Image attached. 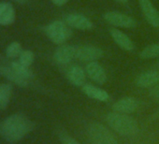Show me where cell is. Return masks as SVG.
I'll use <instances>...</instances> for the list:
<instances>
[{
	"instance_id": "cell-1",
	"label": "cell",
	"mask_w": 159,
	"mask_h": 144,
	"mask_svg": "<svg viewBox=\"0 0 159 144\" xmlns=\"http://www.w3.org/2000/svg\"><path fill=\"white\" fill-rule=\"evenodd\" d=\"M33 129V123L22 113H14L0 124V135L10 143L21 141Z\"/></svg>"
},
{
	"instance_id": "cell-2",
	"label": "cell",
	"mask_w": 159,
	"mask_h": 144,
	"mask_svg": "<svg viewBox=\"0 0 159 144\" xmlns=\"http://www.w3.org/2000/svg\"><path fill=\"white\" fill-rule=\"evenodd\" d=\"M107 124L118 134L125 137L134 136L139 132V124L135 119L128 114L110 112L106 116Z\"/></svg>"
},
{
	"instance_id": "cell-3",
	"label": "cell",
	"mask_w": 159,
	"mask_h": 144,
	"mask_svg": "<svg viewBox=\"0 0 159 144\" xmlns=\"http://www.w3.org/2000/svg\"><path fill=\"white\" fill-rule=\"evenodd\" d=\"M87 135L92 144H118L111 131L99 123H91L87 127Z\"/></svg>"
},
{
	"instance_id": "cell-4",
	"label": "cell",
	"mask_w": 159,
	"mask_h": 144,
	"mask_svg": "<svg viewBox=\"0 0 159 144\" xmlns=\"http://www.w3.org/2000/svg\"><path fill=\"white\" fill-rule=\"evenodd\" d=\"M47 37L54 44H63L72 35L70 27L62 21H54L48 25L45 28Z\"/></svg>"
},
{
	"instance_id": "cell-5",
	"label": "cell",
	"mask_w": 159,
	"mask_h": 144,
	"mask_svg": "<svg viewBox=\"0 0 159 144\" xmlns=\"http://www.w3.org/2000/svg\"><path fill=\"white\" fill-rule=\"evenodd\" d=\"M104 20L111 25L124 28H134L137 23L134 18L119 11H109L104 15Z\"/></svg>"
},
{
	"instance_id": "cell-6",
	"label": "cell",
	"mask_w": 159,
	"mask_h": 144,
	"mask_svg": "<svg viewBox=\"0 0 159 144\" xmlns=\"http://www.w3.org/2000/svg\"><path fill=\"white\" fill-rule=\"evenodd\" d=\"M103 56V51L93 45H84L77 48L76 58L83 62H95Z\"/></svg>"
},
{
	"instance_id": "cell-7",
	"label": "cell",
	"mask_w": 159,
	"mask_h": 144,
	"mask_svg": "<svg viewBox=\"0 0 159 144\" xmlns=\"http://www.w3.org/2000/svg\"><path fill=\"white\" fill-rule=\"evenodd\" d=\"M85 72L87 76L98 85H103L107 82L106 71L104 67L97 61L88 63L85 66Z\"/></svg>"
},
{
	"instance_id": "cell-8",
	"label": "cell",
	"mask_w": 159,
	"mask_h": 144,
	"mask_svg": "<svg viewBox=\"0 0 159 144\" xmlns=\"http://www.w3.org/2000/svg\"><path fill=\"white\" fill-rule=\"evenodd\" d=\"M76 52L77 48L72 45H62L55 50L53 59L58 65H67L76 58Z\"/></svg>"
},
{
	"instance_id": "cell-9",
	"label": "cell",
	"mask_w": 159,
	"mask_h": 144,
	"mask_svg": "<svg viewBox=\"0 0 159 144\" xmlns=\"http://www.w3.org/2000/svg\"><path fill=\"white\" fill-rule=\"evenodd\" d=\"M139 4L146 21L153 27H159V12L151 0H139Z\"/></svg>"
},
{
	"instance_id": "cell-10",
	"label": "cell",
	"mask_w": 159,
	"mask_h": 144,
	"mask_svg": "<svg viewBox=\"0 0 159 144\" xmlns=\"http://www.w3.org/2000/svg\"><path fill=\"white\" fill-rule=\"evenodd\" d=\"M66 24L78 30H90L93 28V23L85 16L78 13H71L66 16Z\"/></svg>"
},
{
	"instance_id": "cell-11",
	"label": "cell",
	"mask_w": 159,
	"mask_h": 144,
	"mask_svg": "<svg viewBox=\"0 0 159 144\" xmlns=\"http://www.w3.org/2000/svg\"><path fill=\"white\" fill-rule=\"evenodd\" d=\"M139 108V101L135 97H124L117 100L112 105V110L115 112L129 114L137 110Z\"/></svg>"
},
{
	"instance_id": "cell-12",
	"label": "cell",
	"mask_w": 159,
	"mask_h": 144,
	"mask_svg": "<svg viewBox=\"0 0 159 144\" xmlns=\"http://www.w3.org/2000/svg\"><path fill=\"white\" fill-rule=\"evenodd\" d=\"M159 83V70H149L139 74L136 84L140 88H152Z\"/></svg>"
},
{
	"instance_id": "cell-13",
	"label": "cell",
	"mask_w": 159,
	"mask_h": 144,
	"mask_svg": "<svg viewBox=\"0 0 159 144\" xmlns=\"http://www.w3.org/2000/svg\"><path fill=\"white\" fill-rule=\"evenodd\" d=\"M0 74L14 84L20 86V87H25L28 85L29 81L22 77L20 74H18L17 72L10 65H0Z\"/></svg>"
},
{
	"instance_id": "cell-14",
	"label": "cell",
	"mask_w": 159,
	"mask_h": 144,
	"mask_svg": "<svg viewBox=\"0 0 159 144\" xmlns=\"http://www.w3.org/2000/svg\"><path fill=\"white\" fill-rule=\"evenodd\" d=\"M85 70L80 65H71L67 70V79L69 83L75 86H84L85 83Z\"/></svg>"
},
{
	"instance_id": "cell-15",
	"label": "cell",
	"mask_w": 159,
	"mask_h": 144,
	"mask_svg": "<svg viewBox=\"0 0 159 144\" xmlns=\"http://www.w3.org/2000/svg\"><path fill=\"white\" fill-rule=\"evenodd\" d=\"M110 33L114 42L120 48L127 52H131L134 50V43L126 34H125L124 32L116 28H111Z\"/></svg>"
},
{
	"instance_id": "cell-16",
	"label": "cell",
	"mask_w": 159,
	"mask_h": 144,
	"mask_svg": "<svg viewBox=\"0 0 159 144\" xmlns=\"http://www.w3.org/2000/svg\"><path fill=\"white\" fill-rule=\"evenodd\" d=\"M16 18V12L14 7L8 2H0V25H10Z\"/></svg>"
},
{
	"instance_id": "cell-17",
	"label": "cell",
	"mask_w": 159,
	"mask_h": 144,
	"mask_svg": "<svg viewBox=\"0 0 159 144\" xmlns=\"http://www.w3.org/2000/svg\"><path fill=\"white\" fill-rule=\"evenodd\" d=\"M83 91L88 97L98 101L106 102L110 99V95L108 94V92L89 83H86L83 86Z\"/></svg>"
},
{
	"instance_id": "cell-18",
	"label": "cell",
	"mask_w": 159,
	"mask_h": 144,
	"mask_svg": "<svg viewBox=\"0 0 159 144\" xmlns=\"http://www.w3.org/2000/svg\"><path fill=\"white\" fill-rule=\"evenodd\" d=\"M12 86L10 83H0V110H5L12 97Z\"/></svg>"
},
{
	"instance_id": "cell-19",
	"label": "cell",
	"mask_w": 159,
	"mask_h": 144,
	"mask_svg": "<svg viewBox=\"0 0 159 144\" xmlns=\"http://www.w3.org/2000/svg\"><path fill=\"white\" fill-rule=\"evenodd\" d=\"M141 59H152L159 57V43H153L145 47L139 52Z\"/></svg>"
},
{
	"instance_id": "cell-20",
	"label": "cell",
	"mask_w": 159,
	"mask_h": 144,
	"mask_svg": "<svg viewBox=\"0 0 159 144\" xmlns=\"http://www.w3.org/2000/svg\"><path fill=\"white\" fill-rule=\"evenodd\" d=\"M11 66L17 72L18 74H20L22 77H24L25 79L30 81V79L33 77V73H32V71L30 69V67L21 64L19 61H13L11 62Z\"/></svg>"
},
{
	"instance_id": "cell-21",
	"label": "cell",
	"mask_w": 159,
	"mask_h": 144,
	"mask_svg": "<svg viewBox=\"0 0 159 144\" xmlns=\"http://www.w3.org/2000/svg\"><path fill=\"white\" fill-rule=\"evenodd\" d=\"M22 52H23L22 45L19 42L14 41V42H11L7 47V49H6V55H7L8 58L14 59L16 57H19Z\"/></svg>"
},
{
	"instance_id": "cell-22",
	"label": "cell",
	"mask_w": 159,
	"mask_h": 144,
	"mask_svg": "<svg viewBox=\"0 0 159 144\" xmlns=\"http://www.w3.org/2000/svg\"><path fill=\"white\" fill-rule=\"evenodd\" d=\"M35 59V55L34 52L30 50H23V52H21L20 56H19V62L28 67H30V65L33 64Z\"/></svg>"
},
{
	"instance_id": "cell-23",
	"label": "cell",
	"mask_w": 159,
	"mask_h": 144,
	"mask_svg": "<svg viewBox=\"0 0 159 144\" xmlns=\"http://www.w3.org/2000/svg\"><path fill=\"white\" fill-rule=\"evenodd\" d=\"M61 140H62V143L63 144H80L77 140H75L73 137H71L70 136L68 135H66V134H63L61 136Z\"/></svg>"
},
{
	"instance_id": "cell-24",
	"label": "cell",
	"mask_w": 159,
	"mask_h": 144,
	"mask_svg": "<svg viewBox=\"0 0 159 144\" xmlns=\"http://www.w3.org/2000/svg\"><path fill=\"white\" fill-rule=\"evenodd\" d=\"M150 97L155 100L159 99V83L152 86L150 90Z\"/></svg>"
},
{
	"instance_id": "cell-25",
	"label": "cell",
	"mask_w": 159,
	"mask_h": 144,
	"mask_svg": "<svg viewBox=\"0 0 159 144\" xmlns=\"http://www.w3.org/2000/svg\"><path fill=\"white\" fill-rule=\"evenodd\" d=\"M51 1L56 6H63L68 2V0H51Z\"/></svg>"
},
{
	"instance_id": "cell-26",
	"label": "cell",
	"mask_w": 159,
	"mask_h": 144,
	"mask_svg": "<svg viewBox=\"0 0 159 144\" xmlns=\"http://www.w3.org/2000/svg\"><path fill=\"white\" fill-rule=\"evenodd\" d=\"M12 1H14L18 4H25L28 2V0H12Z\"/></svg>"
},
{
	"instance_id": "cell-27",
	"label": "cell",
	"mask_w": 159,
	"mask_h": 144,
	"mask_svg": "<svg viewBox=\"0 0 159 144\" xmlns=\"http://www.w3.org/2000/svg\"><path fill=\"white\" fill-rule=\"evenodd\" d=\"M115 1H117V2H119V3H123V4H125V3H126L128 0H115Z\"/></svg>"
}]
</instances>
